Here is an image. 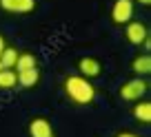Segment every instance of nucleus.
Wrapping results in <instances>:
<instances>
[{
    "instance_id": "obj_15",
    "label": "nucleus",
    "mask_w": 151,
    "mask_h": 137,
    "mask_svg": "<svg viewBox=\"0 0 151 137\" xmlns=\"http://www.w3.org/2000/svg\"><path fill=\"white\" fill-rule=\"evenodd\" d=\"M136 5H140V7H149L151 5V0H133Z\"/></svg>"
},
{
    "instance_id": "obj_12",
    "label": "nucleus",
    "mask_w": 151,
    "mask_h": 137,
    "mask_svg": "<svg viewBox=\"0 0 151 137\" xmlns=\"http://www.w3.org/2000/svg\"><path fill=\"white\" fill-rule=\"evenodd\" d=\"M18 86V75L11 69H2L0 71V91H11Z\"/></svg>"
},
{
    "instance_id": "obj_6",
    "label": "nucleus",
    "mask_w": 151,
    "mask_h": 137,
    "mask_svg": "<svg viewBox=\"0 0 151 137\" xmlns=\"http://www.w3.org/2000/svg\"><path fill=\"white\" fill-rule=\"evenodd\" d=\"M0 9L9 16H27L33 13L36 0H0Z\"/></svg>"
},
{
    "instance_id": "obj_17",
    "label": "nucleus",
    "mask_w": 151,
    "mask_h": 137,
    "mask_svg": "<svg viewBox=\"0 0 151 137\" xmlns=\"http://www.w3.org/2000/svg\"><path fill=\"white\" fill-rule=\"evenodd\" d=\"M0 71H2V64H0Z\"/></svg>"
},
{
    "instance_id": "obj_10",
    "label": "nucleus",
    "mask_w": 151,
    "mask_h": 137,
    "mask_svg": "<svg viewBox=\"0 0 151 137\" xmlns=\"http://www.w3.org/2000/svg\"><path fill=\"white\" fill-rule=\"evenodd\" d=\"M131 113H133V117H136V122H140V124H151V102H147V99L136 102Z\"/></svg>"
},
{
    "instance_id": "obj_14",
    "label": "nucleus",
    "mask_w": 151,
    "mask_h": 137,
    "mask_svg": "<svg viewBox=\"0 0 151 137\" xmlns=\"http://www.w3.org/2000/svg\"><path fill=\"white\" fill-rule=\"evenodd\" d=\"M116 137H140L138 133H131V131H122V133H118Z\"/></svg>"
},
{
    "instance_id": "obj_9",
    "label": "nucleus",
    "mask_w": 151,
    "mask_h": 137,
    "mask_svg": "<svg viewBox=\"0 0 151 137\" xmlns=\"http://www.w3.org/2000/svg\"><path fill=\"white\" fill-rule=\"evenodd\" d=\"M18 75V86L22 89H36L38 82H40V69H29V71H22V73H16Z\"/></svg>"
},
{
    "instance_id": "obj_7",
    "label": "nucleus",
    "mask_w": 151,
    "mask_h": 137,
    "mask_svg": "<svg viewBox=\"0 0 151 137\" xmlns=\"http://www.w3.org/2000/svg\"><path fill=\"white\" fill-rule=\"evenodd\" d=\"M29 137H56V131L47 117H33L29 122Z\"/></svg>"
},
{
    "instance_id": "obj_2",
    "label": "nucleus",
    "mask_w": 151,
    "mask_h": 137,
    "mask_svg": "<svg viewBox=\"0 0 151 137\" xmlns=\"http://www.w3.org/2000/svg\"><path fill=\"white\" fill-rule=\"evenodd\" d=\"M147 91H149V80L147 77H136L133 75L131 80L122 82V86L118 89V95L122 102H140V99H145Z\"/></svg>"
},
{
    "instance_id": "obj_11",
    "label": "nucleus",
    "mask_w": 151,
    "mask_h": 137,
    "mask_svg": "<svg viewBox=\"0 0 151 137\" xmlns=\"http://www.w3.org/2000/svg\"><path fill=\"white\" fill-rule=\"evenodd\" d=\"M36 66H38V57L33 55V53H29V51H20L18 60H16L14 71H16V73H22V71H29V69H36Z\"/></svg>"
},
{
    "instance_id": "obj_1",
    "label": "nucleus",
    "mask_w": 151,
    "mask_h": 137,
    "mask_svg": "<svg viewBox=\"0 0 151 137\" xmlns=\"http://www.w3.org/2000/svg\"><path fill=\"white\" fill-rule=\"evenodd\" d=\"M65 97L76 106H89L96 102V86L91 80H85L82 75H67L62 80Z\"/></svg>"
},
{
    "instance_id": "obj_4",
    "label": "nucleus",
    "mask_w": 151,
    "mask_h": 137,
    "mask_svg": "<svg viewBox=\"0 0 151 137\" xmlns=\"http://www.w3.org/2000/svg\"><path fill=\"white\" fill-rule=\"evenodd\" d=\"M133 13H136V2L133 0H116L111 5V22L118 24V27H124L127 22H131Z\"/></svg>"
},
{
    "instance_id": "obj_3",
    "label": "nucleus",
    "mask_w": 151,
    "mask_h": 137,
    "mask_svg": "<svg viewBox=\"0 0 151 137\" xmlns=\"http://www.w3.org/2000/svg\"><path fill=\"white\" fill-rule=\"evenodd\" d=\"M124 38H127V42L133 44V47H145V49L151 47L149 27H147V22H142V20L133 18L131 22L124 24Z\"/></svg>"
},
{
    "instance_id": "obj_8",
    "label": "nucleus",
    "mask_w": 151,
    "mask_h": 137,
    "mask_svg": "<svg viewBox=\"0 0 151 137\" xmlns=\"http://www.w3.org/2000/svg\"><path fill=\"white\" fill-rule=\"evenodd\" d=\"M131 71H133L136 77H149V73H151V55H149V51H145V53H140V55L133 57L131 60Z\"/></svg>"
},
{
    "instance_id": "obj_13",
    "label": "nucleus",
    "mask_w": 151,
    "mask_h": 137,
    "mask_svg": "<svg viewBox=\"0 0 151 137\" xmlns=\"http://www.w3.org/2000/svg\"><path fill=\"white\" fill-rule=\"evenodd\" d=\"M18 55H20V51L16 47H5V51L0 53V64H2V69H11V71H14Z\"/></svg>"
},
{
    "instance_id": "obj_16",
    "label": "nucleus",
    "mask_w": 151,
    "mask_h": 137,
    "mask_svg": "<svg viewBox=\"0 0 151 137\" xmlns=\"http://www.w3.org/2000/svg\"><path fill=\"white\" fill-rule=\"evenodd\" d=\"M5 47H7V40H5V35H0V53L5 51Z\"/></svg>"
},
{
    "instance_id": "obj_5",
    "label": "nucleus",
    "mask_w": 151,
    "mask_h": 137,
    "mask_svg": "<svg viewBox=\"0 0 151 137\" xmlns=\"http://www.w3.org/2000/svg\"><path fill=\"white\" fill-rule=\"evenodd\" d=\"M78 75H82L85 80H96L102 75V64L98 57L93 55H82L78 60Z\"/></svg>"
}]
</instances>
